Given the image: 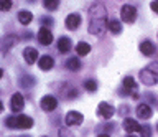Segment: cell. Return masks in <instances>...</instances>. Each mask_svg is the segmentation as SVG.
<instances>
[{
  "mask_svg": "<svg viewBox=\"0 0 158 137\" xmlns=\"http://www.w3.org/2000/svg\"><path fill=\"white\" fill-rule=\"evenodd\" d=\"M23 58H25V61H27L28 65H33V63L40 61L38 60V51L35 50V48H31V46H28V48L23 50Z\"/></svg>",
  "mask_w": 158,
  "mask_h": 137,
  "instance_id": "obj_12",
  "label": "cell"
},
{
  "mask_svg": "<svg viewBox=\"0 0 158 137\" xmlns=\"http://www.w3.org/2000/svg\"><path fill=\"white\" fill-rule=\"evenodd\" d=\"M76 53H77L79 56L89 55V53H91V45H89V43H86V41H79L77 45H76Z\"/></svg>",
  "mask_w": 158,
  "mask_h": 137,
  "instance_id": "obj_18",
  "label": "cell"
},
{
  "mask_svg": "<svg viewBox=\"0 0 158 137\" xmlns=\"http://www.w3.org/2000/svg\"><path fill=\"white\" fill-rule=\"evenodd\" d=\"M89 15H91V22H89V33H91V35L101 36L102 33L106 32V28H109L106 7H104L102 3L96 2L91 8H89Z\"/></svg>",
  "mask_w": 158,
  "mask_h": 137,
  "instance_id": "obj_1",
  "label": "cell"
},
{
  "mask_svg": "<svg viewBox=\"0 0 158 137\" xmlns=\"http://www.w3.org/2000/svg\"><path fill=\"white\" fill-rule=\"evenodd\" d=\"M58 137H74V135H73V132H69V131L66 129V127H63V129H59Z\"/></svg>",
  "mask_w": 158,
  "mask_h": 137,
  "instance_id": "obj_27",
  "label": "cell"
},
{
  "mask_svg": "<svg viewBox=\"0 0 158 137\" xmlns=\"http://www.w3.org/2000/svg\"><path fill=\"white\" fill-rule=\"evenodd\" d=\"M81 22H82V18H81V15H77V13H69L66 17V27L69 30H76V28L81 25Z\"/></svg>",
  "mask_w": 158,
  "mask_h": 137,
  "instance_id": "obj_10",
  "label": "cell"
},
{
  "mask_svg": "<svg viewBox=\"0 0 158 137\" xmlns=\"http://www.w3.org/2000/svg\"><path fill=\"white\" fill-rule=\"evenodd\" d=\"M23 106H25L23 96L20 94V92H15V94L12 96V99H10V109H12L13 112H20L23 109Z\"/></svg>",
  "mask_w": 158,
  "mask_h": 137,
  "instance_id": "obj_8",
  "label": "cell"
},
{
  "mask_svg": "<svg viewBox=\"0 0 158 137\" xmlns=\"http://www.w3.org/2000/svg\"><path fill=\"white\" fill-rule=\"evenodd\" d=\"M66 68L69 71H77L81 68V63H79V58H69L66 61Z\"/></svg>",
  "mask_w": 158,
  "mask_h": 137,
  "instance_id": "obj_21",
  "label": "cell"
},
{
  "mask_svg": "<svg viewBox=\"0 0 158 137\" xmlns=\"http://www.w3.org/2000/svg\"><path fill=\"white\" fill-rule=\"evenodd\" d=\"M150 8H152V10L155 12V13H158V0H155V2L150 3Z\"/></svg>",
  "mask_w": 158,
  "mask_h": 137,
  "instance_id": "obj_30",
  "label": "cell"
},
{
  "mask_svg": "<svg viewBox=\"0 0 158 137\" xmlns=\"http://www.w3.org/2000/svg\"><path fill=\"white\" fill-rule=\"evenodd\" d=\"M23 137H27V135H23Z\"/></svg>",
  "mask_w": 158,
  "mask_h": 137,
  "instance_id": "obj_34",
  "label": "cell"
},
{
  "mask_svg": "<svg viewBox=\"0 0 158 137\" xmlns=\"http://www.w3.org/2000/svg\"><path fill=\"white\" fill-rule=\"evenodd\" d=\"M109 30H110L114 35H117V33L122 32V23L118 20H112L110 23H109Z\"/></svg>",
  "mask_w": 158,
  "mask_h": 137,
  "instance_id": "obj_22",
  "label": "cell"
},
{
  "mask_svg": "<svg viewBox=\"0 0 158 137\" xmlns=\"http://www.w3.org/2000/svg\"><path fill=\"white\" fill-rule=\"evenodd\" d=\"M148 70H150L152 73H155V75L158 76V61H153V63H150V65L147 66Z\"/></svg>",
  "mask_w": 158,
  "mask_h": 137,
  "instance_id": "obj_28",
  "label": "cell"
},
{
  "mask_svg": "<svg viewBox=\"0 0 158 137\" xmlns=\"http://www.w3.org/2000/svg\"><path fill=\"white\" fill-rule=\"evenodd\" d=\"M38 41L41 43V45H44V46H48V45H51V43H53V33H51V30H49L48 27H41V28H40Z\"/></svg>",
  "mask_w": 158,
  "mask_h": 137,
  "instance_id": "obj_5",
  "label": "cell"
},
{
  "mask_svg": "<svg viewBox=\"0 0 158 137\" xmlns=\"http://www.w3.org/2000/svg\"><path fill=\"white\" fill-rule=\"evenodd\" d=\"M123 88H125L127 91H133L137 94V83H135V79H133L132 76H127V78H123Z\"/></svg>",
  "mask_w": 158,
  "mask_h": 137,
  "instance_id": "obj_20",
  "label": "cell"
},
{
  "mask_svg": "<svg viewBox=\"0 0 158 137\" xmlns=\"http://www.w3.org/2000/svg\"><path fill=\"white\" fill-rule=\"evenodd\" d=\"M127 137H137V135H133V134H128Z\"/></svg>",
  "mask_w": 158,
  "mask_h": 137,
  "instance_id": "obj_32",
  "label": "cell"
},
{
  "mask_svg": "<svg viewBox=\"0 0 158 137\" xmlns=\"http://www.w3.org/2000/svg\"><path fill=\"white\" fill-rule=\"evenodd\" d=\"M140 134L142 137H150L152 135V129H150V126H142V131H140Z\"/></svg>",
  "mask_w": 158,
  "mask_h": 137,
  "instance_id": "obj_26",
  "label": "cell"
},
{
  "mask_svg": "<svg viewBox=\"0 0 158 137\" xmlns=\"http://www.w3.org/2000/svg\"><path fill=\"white\" fill-rule=\"evenodd\" d=\"M84 88H86L89 92H94L97 89V83L94 79H87V81H84Z\"/></svg>",
  "mask_w": 158,
  "mask_h": 137,
  "instance_id": "obj_23",
  "label": "cell"
},
{
  "mask_svg": "<svg viewBox=\"0 0 158 137\" xmlns=\"http://www.w3.org/2000/svg\"><path fill=\"white\" fill-rule=\"evenodd\" d=\"M137 116L140 119H150L152 117V107L148 104H140L137 107Z\"/></svg>",
  "mask_w": 158,
  "mask_h": 137,
  "instance_id": "obj_14",
  "label": "cell"
},
{
  "mask_svg": "<svg viewBox=\"0 0 158 137\" xmlns=\"http://www.w3.org/2000/svg\"><path fill=\"white\" fill-rule=\"evenodd\" d=\"M120 17H122V20L125 22V23H133L137 20V8L133 7V5H123L122 7V10H120Z\"/></svg>",
  "mask_w": 158,
  "mask_h": 137,
  "instance_id": "obj_3",
  "label": "cell"
},
{
  "mask_svg": "<svg viewBox=\"0 0 158 137\" xmlns=\"http://www.w3.org/2000/svg\"><path fill=\"white\" fill-rule=\"evenodd\" d=\"M40 104H41V109L43 111H46V112H49V111H54L58 107V99L54 96H43L41 97V102H40Z\"/></svg>",
  "mask_w": 158,
  "mask_h": 137,
  "instance_id": "obj_7",
  "label": "cell"
},
{
  "mask_svg": "<svg viewBox=\"0 0 158 137\" xmlns=\"http://www.w3.org/2000/svg\"><path fill=\"white\" fill-rule=\"evenodd\" d=\"M20 84H22L23 88H30V86L35 84V79H33L31 76H23L22 81H20Z\"/></svg>",
  "mask_w": 158,
  "mask_h": 137,
  "instance_id": "obj_25",
  "label": "cell"
},
{
  "mask_svg": "<svg viewBox=\"0 0 158 137\" xmlns=\"http://www.w3.org/2000/svg\"><path fill=\"white\" fill-rule=\"evenodd\" d=\"M43 5L46 7L48 10H56L58 5H59V2H58V0H44Z\"/></svg>",
  "mask_w": 158,
  "mask_h": 137,
  "instance_id": "obj_24",
  "label": "cell"
},
{
  "mask_svg": "<svg viewBox=\"0 0 158 137\" xmlns=\"http://www.w3.org/2000/svg\"><path fill=\"white\" fill-rule=\"evenodd\" d=\"M82 121H84V116L77 111H69L66 117H64L66 126H79V124H82Z\"/></svg>",
  "mask_w": 158,
  "mask_h": 137,
  "instance_id": "obj_4",
  "label": "cell"
},
{
  "mask_svg": "<svg viewBox=\"0 0 158 137\" xmlns=\"http://www.w3.org/2000/svg\"><path fill=\"white\" fill-rule=\"evenodd\" d=\"M140 79L143 84H147V86H153V84H156V81H158V76L155 75V73H152L148 68H145V70H142L140 71Z\"/></svg>",
  "mask_w": 158,
  "mask_h": 137,
  "instance_id": "obj_6",
  "label": "cell"
},
{
  "mask_svg": "<svg viewBox=\"0 0 158 137\" xmlns=\"http://www.w3.org/2000/svg\"><path fill=\"white\" fill-rule=\"evenodd\" d=\"M140 51H142V55H145V56H152L153 53H155V46H153V43L152 41H142L140 43Z\"/></svg>",
  "mask_w": 158,
  "mask_h": 137,
  "instance_id": "obj_16",
  "label": "cell"
},
{
  "mask_svg": "<svg viewBox=\"0 0 158 137\" xmlns=\"http://www.w3.org/2000/svg\"><path fill=\"white\" fill-rule=\"evenodd\" d=\"M38 65H40V68H41L43 71H49V70H51V68L54 66V60H53L51 56L44 55V56H41V58H40Z\"/></svg>",
  "mask_w": 158,
  "mask_h": 137,
  "instance_id": "obj_13",
  "label": "cell"
},
{
  "mask_svg": "<svg viewBox=\"0 0 158 137\" xmlns=\"http://www.w3.org/2000/svg\"><path fill=\"white\" fill-rule=\"evenodd\" d=\"M156 129H158V124H156Z\"/></svg>",
  "mask_w": 158,
  "mask_h": 137,
  "instance_id": "obj_33",
  "label": "cell"
},
{
  "mask_svg": "<svg viewBox=\"0 0 158 137\" xmlns=\"http://www.w3.org/2000/svg\"><path fill=\"white\" fill-rule=\"evenodd\" d=\"M58 50L61 53H68L71 50V40H69L68 36H61L58 40Z\"/></svg>",
  "mask_w": 158,
  "mask_h": 137,
  "instance_id": "obj_17",
  "label": "cell"
},
{
  "mask_svg": "<svg viewBox=\"0 0 158 137\" xmlns=\"http://www.w3.org/2000/svg\"><path fill=\"white\" fill-rule=\"evenodd\" d=\"M123 129H125L128 134H135V132H140L142 131V126L138 124L137 121L130 119V117H127L125 121H123Z\"/></svg>",
  "mask_w": 158,
  "mask_h": 137,
  "instance_id": "obj_11",
  "label": "cell"
},
{
  "mask_svg": "<svg viewBox=\"0 0 158 137\" xmlns=\"http://www.w3.org/2000/svg\"><path fill=\"white\" fill-rule=\"evenodd\" d=\"M114 107L110 104H107V102H101L97 107V114L102 117V119H110V117L114 116Z\"/></svg>",
  "mask_w": 158,
  "mask_h": 137,
  "instance_id": "obj_9",
  "label": "cell"
},
{
  "mask_svg": "<svg viewBox=\"0 0 158 137\" xmlns=\"http://www.w3.org/2000/svg\"><path fill=\"white\" fill-rule=\"evenodd\" d=\"M17 41H18V38L15 36V35L5 36V38H3V41H2V51H3V53H7L12 46L17 45Z\"/></svg>",
  "mask_w": 158,
  "mask_h": 137,
  "instance_id": "obj_15",
  "label": "cell"
},
{
  "mask_svg": "<svg viewBox=\"0 0 158 137\" xmlns=\"http://www.w3.org/2000/svg\"><path fill=\"white\" fill-rule=\"evenodd\" d=\"M5 124H7V127H15V129H30V127L33 126V119L30 116H10L5 119Z\"/></svg>",
  "mask_w": 158,
  "mask_h": 137,
  "instance_id": "obj_2",
  "label": "cell"
},
{
  "mask_svg": "<svg viewBox=\"0 0 158 137\" xmlns=\"http://www.w3.org/2000/svg\"><path fill=\"white\" fill-rule=\"evenodd\" d=\"M10 7H12V2H10V0H7V2H2V5H0V8H2L3 12H7Z\"/></svg>",
  "mask_w": 158,
  "mask_h": 137,
  "instance_id": "obj_29",
  "label": "cell"
},
{
  "mask_svg": "<svg viewBox=\"0 0 158 137\" xmlns=\"http://www.w3.org/2000/svg\"><path fill=\"white\" fill-rule=\"evenodd\" d=\"M33 20V15H31V12H28V10H22L18 13V22L22 23V25H30Z\"/></svg>",
  "mask_w": 158,
  "mask_h": 137,
  "instance_id": "obj_19",
  "label": "cell"
},
{
  "mask_svg": "<svg viewBox=\"0 0 158 137\" xmlns=\"http://www.w3.org/2000/svg\"><path fill=\"white\" fill-rule=\"evenodd\" d=\"M97 137H109L107 134H101V135H97Z\"/></svg>",
  "mask_w": 158,
  "mask_h": 137,
  "instance_id": "obj_31",
  "label": "cell"
}]
</instances>
